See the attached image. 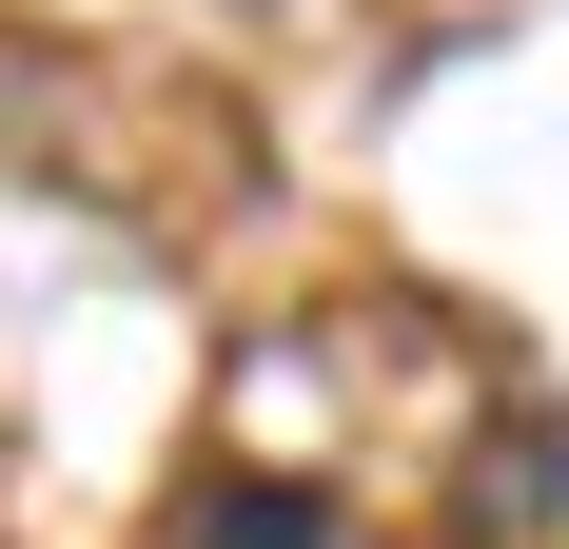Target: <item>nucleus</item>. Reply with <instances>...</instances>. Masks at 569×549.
Returning <instances> with one entry per match:
<instances>
[{"label": "nucleus", "instance_id": "f257e3e1", "mask_svg": "<svg viewBox=\"0 0 569 549\" xmlns=\"http://www.w3.org/2000/svg\"><path fill=\"white\" fill-rule=\"evenodd\" d=\"M177 549H315V491H295V471H217Z\"/></svg>", "mask_w": 569, "mask_h": 549}]
</instances>
